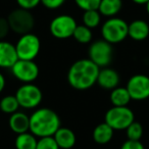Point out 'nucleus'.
<instances>
[{"label": "nucleus", "mask_w": 149, "mask_h": 149, "mask_svg": "<svg viewBox=\"0 0 149 149\" xmlns=\"http://www.w3.org/2000/svg\"><path fill=\"white\" fill-rule=\"evenodd\" d=\"M76 5L83 11L98 9L101 0H74Z\"/></svg>", "instance_id": "nucleus-25"}, {"label": "nucleus", "mask_w": 149, "mask_h": 149, "mask_svg": "<svg viewBox=\"0 0 149 149\" xmlns=\"http://www.w3.org/2000/svg\"><path fill=\"white\" fill-rule=\"evenodd\" d=\"M131 99L143 101L149 98V77L144 74H136L129 79L126 86Z\"/></svg>", "instance_id": "nucleus-11"}, {"label": "nucleus", "mask_w": 149, "mask_h": 149, "mask_svg": "<svg viewBox=\"0 0 149 149\" xmlns=\"http://www.w3.org/2000/svg\"><path fill=\"white\" fill-rule=\"evenodd\" d=\"M17 59L15 46L8 41L0 40V68H11Z\"/></svg>", "instance_id": "nucleus-12"}, {"label": "nucleus", "mask_w": 149, "mask_h": 149, "mask_svg": "<svg viewBox=\"0 0 149 149\" xmlns=\"http://www.w3.org/2000/svg\"><path fill=\"white\" fill-rule=\"evenodd\" d=\"M149 36V25L144 19H135L129 24L128 37L134 41H144Z\"/></svg>", "instance_id": "nucleus-15"}, {"label": "nucleus", "mask_w": 149, "mask_h": 149, "mask_svg": "<svg viewBox=\"0 0 149 149\" xmlns=\"http://www.w3.org/2000/svg\"><path fill=\"white\" fill-rule=\"evenodd\" d=\"M19 104L15 95H6L0 100V110L5 114H13L19 109Z\"/></svg>", "instance_id": "nucleus-21"}, {"label": "nucleus", "mask_w": 149, "mask_h": 149, "mask_svg": "<svg viewBox=\"0 0 149 149\" xmlns=\"http://www.w3.org/2000/svg\"><path fill=\"white\" fill-rule=\"evenodd\" d=\"M120 149H145V147L141 141L127 140L122 144Z\"/></svg>", "instance_id": "nucleus-30"}, {"label": "nucleus", "mask_w": 149, "mask_h": 149, "mask_svg": "<svg viewBox=\"0 0 149 149\" xmlns=\"http://www.w3.org/2000/svg\"><path fill=\"white\" fill-rule=\"evenodd\" d=\"M8 126L15 134H23L30 131V116L24 111L17 110L10 114L8 118Z\"/></svg>", "instance_id": "nucleus-14"}, {"label": "nucleus", "mask_w": 149, "mask_h": 149, "mask_svg": "<svg viewBox=\"0 0 149 149\" xmlns=\"http://www.w3.org/2000/svg\"><path fill=\"white\" fill-rule=\"evenodd\" d=\"M77 26V21L74 17L70 15H59L50 22L49 31L54 38L63 40L72 37Z\"/></svg>", "instance_id": "nucleus-8"}, {"label": "nucleus", "mask_w": 149, "mask_h": 149, "mask_svg": "<svg viewBox=\"0 0 149 149\" xmlns=\"http://www.w3.org/2000/svg\"><path fill=\"white\" fill-rule=\"evenodd\" d=\"M100 68L89 58L74 61L68 72V82L74 89L84 91L93 87L97 83Z\"/></svg>", "instance_id": "nucleus-1"}, {"label": "nucleus", "mask_w": 149, "mask_h": 149, "mask_svg": "<svg viewBox=\"0 0 149 149\" xmlns=\"http://www.w3.org/2000/svg\"><path fill=\"white\" fill-rule=\"evenodd\" d=\"M133 2L135 4H138V5H145L147 2H148L149 0H132Z\"/></svg>", "instance_id": "nucleus-32"}, {"label": "nucleus", "mask_w": 149, "mask_h": 149, "mask_svg": "<svg viewBox=\"0 0 149 149\" xmlns=\"http://www.w3.org/2000/svg\"><path fill=\"white\" fill-rule=\"evenodd\" d=\"M143 127L139 122H134L126 129V134L128 140H134V141H140L143 136Z\"/></svg>", "instance_id": "nucleus-24"}, {"label": "nucleus", "mask_w": 149, "mask_h": 149, "mask_svg": "<svg viewBox=\"0 0 149 149\" xmlns=\"http://www.w3.org/2000/svg\"><path fill=\"white\" fill-rule=\"evenodd\" d=\"M145 7H146V13H148V15H149V1L145 4Z\"/></svg>", "instance_id": "nucleus-33"}, {"label": "nucleus", "mask_w": 149, "mask_h": 149, "mask_svg": "<svg viewBox=\"0 0 149 149\" xmlns=\"http://www.w3.org/2000/svg\"><path fill=\"white\" fill-rule=\"evenodd\" d=\"M55 142L57 143L59 149H72L77 142V137L74 132L68 128L60 127L53 135Z\"/></svg>", "instance_id": "nucleus-16"}, {"label": "nucleus", "mask_w": 149, "mask_h": 149, "mask_svg": "<svg viewBox=\"0 0 149 149\" xmlns=\"http://www.w3.org/2000/svg\"><path fill=\"white\" fill-rule=\"evenodd\" d=\"M128 27L129 24L120 17H108L101 26L102 39L111 45L120 43L128 37Z\"/></svg>", "instance_id": "nucleus-3"}, {"label": "nucleus", "mask_w": 149, "mask_h": 149, "mask_svg": "<svg viewBox=\"0 0 149 149\" xmlns=\"http://www.w3.org/2000/svg\"><path fill=\"white\" fill-rule=\"evenodd\" d=\"M134 120V111L128 106H112L104 116V122L114 131L126 130Z\"/></svg>", "instance_id": "nucleus-4"}, {"label": "nucleus", "mask_w": 149, "mask_h": 149, "mask_svg": "<svg viewBox=\"0 0 149 149\" xmlns=\"http://www.w3.org/2000/svg\"><path fill=\"white\" fill-rule=\"evenodd\" d=\"M15 95L19 104V107L24 109H36L41 104L43 99L41 89L33 83L23 84L19 86Z\"/></svg>", "instance_id": "nucleus-5"}, {"label": "nucleus", "mask_w": 149, "mask_h": 149, "mask_svg": "<svg viewBox=\"0 0 149 149\" xmlns=\"http://www.w3.org/2000/svg\"><path fill=\"white\" fill-rule=\"evenodd\" d=\"M15 46L19 59L34 60L40 53L41 41L37 35L31 32L19 36Z\"/></svg>", "instance_id": "nucleus-6"}, {"label": "nucleus", "mask_w": 149, "mask_h": 149, "mask_svg": "<svg viewBox=\"0 0 149 149\" xmlns=\"http://www.w3.org/2000/svg\"><path fill=\"white\" fill-rule=\"evenodd\" d=\"M5 85H6V80H5L4 74L0 72V94L3 92V90H4V88H5Z\"/></svg>", "instance_id": "nucleus-31"}, {"label": "nucleus", "mask_w": 149, "mask_h": 149, "mask_svg": "<svg viewBox=\"0 0 149 149\" xmlns=\"http://www.w3.org/2000/svg\"><path fill=\"white\" fill-rule=\"evenodd\" d=\"M19 8L32 10L41 3V0H15Z\"/></svg>", "instance_id": "nucleus-27"}, {"label": "nucleus", "mask_w": 149, "mask_h": 149, "mask_svg": "<svg viewBox=\"0 0 149 149\" xmlns=\"http://www.w3.org/2000/svg\"><path fill=\"white\" fill-rule=\"evenodd\" d=\"M66 0H41V3L48 9H57L65 3Z\"/></svg>", "instance_id": "nucleus-28"}, {"label": "nucleus", "mask_w": 149, "mask_h": 149, "mask_svg": "<svg viewBox=\"0 0 149 149\" xmlns=\"http://www.w3.org/2000/svg\"><path fill=\"white\" fill-rule=\"evenodd\" d=\"M114 135V130L110 126H108L105 122L97 125L93 130V140L95 143L100 145H104L109 143L112 140Z\"/></svg>", "instance_id": "nucleus-17"}, {"label": "nucleus", "mask_w": 149, "mask_h": 149, "mask_svg": "<svg viewBox=\"0 0 149 149\" xmlns=\"http://www.w3.org/2000/svg\"><path fill=\"white\" fill-rule=\"evenodd\" d=\"M123 8V0H101L98 7V11L102 17H116Z\"/></svg>", "instance_id": "nucleus-18"}, {"label": "nucleus", "mask_w": 149, "mask_h": 149, "mask_svg": "<svg viewBox=\"0 0 149 149\" xmlns=\"http://www.w3.org/2000/svg\"><path fill=\"white\" fill-rule=\"evenodd\" d=\"M101 17L102 15L98 11V9L95 10H87L84 11L83 17H82V21H83V25L86 27L90 28V29H95L101 24Z\"/></svg>", "instance_id": "nucleus-23"}, {"label": "nucleus", "mask_w": 149, "mask_h": 149, "mask_svg": "<svg viewBox=\"0 0 149 149\" xmlns=\"http://www.w3.org/2000/svg\"><path fill=\"white\" fill-rule=\"evenodd\" d=\"M120 81V78L118 72L113 68L106 66V68H100L96 84H98L100 87L105 90H112L118 87Z\"/></svg>", "instance_id": "nucleus-13"}, {"label": "nucleus", "mask_w": 149, "mask_h": 149, "mask_svg": "<svg viewBox=\"0 0 149 149\" xmlns=\"http://www.w3.org/2000/svg\"><path fill=\"white\" fill-rule=\"evenodd\" d=\"M11 74L17 80L24 84L33 83L39 76V66L34 60L17 59L10 68Z\"/></svg>", "instance_id": "nucleus-10"}, {"label": "nucleus", "mask_w": 149, "mask_h": 149, "mask_svg": "<svg viewBox=\"0 0 149 149\" xmlns=\"http://www.w3.org/2000/svg\"><path fill=\"white\" fill-rule=\"evenodd\" d=\"M37 141V137L29 131L17 135V138L15 140V149H36Z\"/></svg>", "instance_id": "nucleus-20"}, {"label": "nucleus", "mask_w": 149, "mask_h": 149, "mask_svg": "<svg viewBox=\"0 0 149 149\" xmlns=\"http://www.w3.org/2000/svg\"><path fill=\"white\" fill-rule=\"evenodd\" d=\"M72 37L80 44H90L93 39V33L90 28L84 25H78Z\"/></svg>", "instance_id": "nucleus-22"}, {"label": "nucleus", "mask_w": 149, "mask_h": 149, "mask_svg": "<svg viewBox=\"0 0 149 149\" xmlns=\"http://www.w3.org/2000/svg\"><path fill=\"white\" fill-rule=\"evenodd\" d=\"M88 58L100 68H106L112 60V45L103 39L92 42L88 49Z\"/></svg>", "instance_id": "nucleus-9"}, {"label": "nucleus", "mask_w": 149, "mask_h": 149, "mask_svg": "<svg viewBox=\"0 0 149 149\" xmlns=\"http://www.w3.org/2000/svg\"><path fill=\"white\" fill-rule=\"evenodd\" d=\"M59 128V116L50 108H36L30 116V132L37 138L53 136Z\"/></svg>", "instance_id": "nucleus-2"}, {"label": "nucleus", "mask_w": 149, "mask_h": 149, "mask_svg": "<svg viewBox=\"0 0 149 149\" xmlns=\"http://www.w3.org/2000/svg\"><path fill=\"white\" fill-rule=\"evenodd\" d=\"M6 19L10 27V31L19 35L31 33L35 26V17L32 15L31 10L19 8V7L13 9Z\"/></svg>", "instance_id": "nucleus-7"}, {"label": "nucleus", "mask_w": 149, "mask_h": 149, "mask_svg": "<svg viewBox=\"0 0 149 149\" xmlns=\"http://www.w3.org/2000/svg\"><path fill=\"white\" fill-rule=\"evenodd\" d=\"M10 32V27L7 19L0 17V40H3Z\"/></svg>", "instance_id": "nucleus-29"}, {"label": "nucleus", "mask_w": 149, "mask_h": 149, "mask_svg": "<svg viewBox=\"0 0 149 149\" xmlns=\"http://www.w3.org/2000/svg\"><path fill=\"white\" fill-rule=\"evenodd\" d=\"M36 149H59V147L54 140L53 136H50L38 139Z\"/></svg>", "instance_id": "nucleus-26"}, {"label": "nucleus", "mask_w": 149, "mask_h": 149, "mask_svg": "<svg viewBox=\"0 0 149 149\" xmlns=\"http://www.w3.org/2000/svg\"><path fill=\"white\" fill-rule=\"evenodd\" d=\"M109 99L113 106H128V104L132 100L127 88L118 87V86L111 90Z\"/></svg>", "instance_id": "nucleus-19"}]
</instances>
